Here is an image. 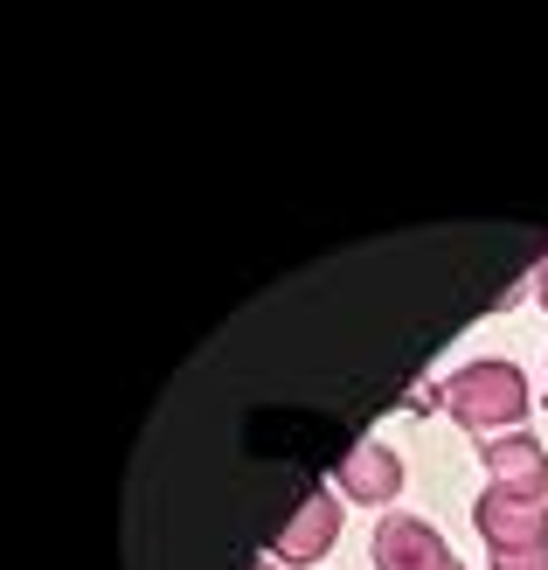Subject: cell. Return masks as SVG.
Masks as SVG:
<instances>
[{
    "instance_id": "6da1fadb",
    "label": "cell",
    "mask_w": 548,
    "mask_h": 570,
    "mask_svg": "<svg viewBox=\"0 0 548 570\" xmlns=\"http://www.w3.org/2000/svg\"><path fill=\"white\" fill-rule=\"evenodd\" d=\"M445 404L466 417L472 432H494V424L528 417V383H521V368H507V362H472L445 383Z\"/></svg>"
},
{
    "instance_id": "7a4b0ae2",
    "label": "cell",
    "mask_w": 548,
    "mask_h": 570,
    "mask_svg": "<svg viewBox=\"0 0 548 570\" xmlns=\"http://www.w3.org/2000/svg\"><path fill=\"white\" fill-rule=\"evenodd\" d=\"M340 480H348V494H361V501H382V494H396V460L382 445H361V452H348V466H340Z\"/></svg>"
},
{
    "instance_id": "3957f363",
    "label": "cell",
    "mask_w": 548,
    "mask_h": 570,
    "mask_svg": "<svg viewBox=\"0 0 548 570\" xmlns=\"http://www.w3.org/2000/svg\"><path fill=\"white\" fill-rule=\"evenodd\" d=\"M327 535H333V501H306L299 529H285V550H320Z\"/></svg>"
},
{
    "instance_id": "277c9868",
    "label": "cell",
    "mask_w": 548,
    "mask_h": 570,
    "mask_svg": "<svg viewBox=\"0 0 548 570\" xmlns=\"http://www.w3.org/2000/svg\"><path fill=\"white\" fill-rule=\"evenodd\" d=\"M535 293H541V306H548V258L535 265Z\"/></svg>"
}]
</instances>
